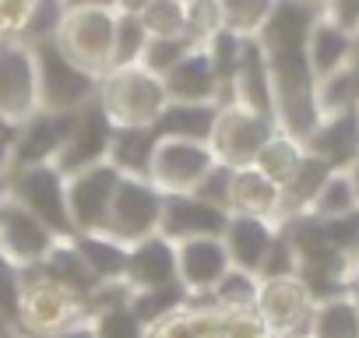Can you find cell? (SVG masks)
<instances>
[{"label": "cell", "mask_w": 359, "mask_h": 338, "mask_svg": "<svg viewBox=\"0 0 359 338\" xmlns=\"http://www.w3.org/2000/svg\"><path fill=\"white\" fill-rule=\"evenodd\" d=\"M95 102L113 120V127H151L165 109L169 95L158 74H151L141 64H123L109 67L99 78Z\"/></svg>", "instance_id": "obj_1"}, {"label": "cell", "mask_w": 359, "mask_h": 338, "mask_svg": "<svg viewBox=\"0 0 359 338\" xmlns=\"http://www.w3.org/2000/svg\"><path fill=\"white\" fill-rule=\"evenodd\" d=\"M22 303H18V331L22 338H50L60 331H71L85 324L88 317V299L36 268L22 271Z\"/></svg>", "instance_id": "obj_2"}, {"label": "cell", "mask_w": 359, "mask_h": 338, "mask_svg": "<svg viewBox=\"0 0 359 338\" xmlns=\"http://www.w3.org/2000/svg\"><path fill=\"white\" fill-rule=\"evenodd\" d=\"M4 194H11L18 205H25L57 236H74L71 212H67V173H60L53 162L11 165L4 173Z\"/></svg>", "instance_id": "obj_3"}, {"label": "cell", "mask_w": 359, "mask_h": 338, "mask_svg": "<svg viewBox=\"0 0 359 338\" xmlns=\"http://www.w3.org/2000/svg\"><path fill=\"white\" fill-rule=\"evenodd\" d=\"M113 8H67L53 43L81 71L102 78L113 60Z\"/></svg>", "instance_id": "obj_4"}, {"label": "cell", "mask_w": 359, "mask_h": 338, "mask_svg": "<svg viewBox=\"0 0 359 338\" xmlns=\"http://www.w3.org/2000/svg\"><path fill=\"white\" fill-rule=\"evenodd\" d=\"M32 57H36V81H39V109L78 113L81 106H88L95 99L99 78L81 71L78 64H71L57 50L53 39L32 43Z\"/></svg>", "instance_id": "obj_5"}, {"label": "cell", "mask_w": 359, "mask_h": 338, "mask_svg": "<svg viewBox=\"0 0 359 338\" xmlns=\"http://www.w3.org/2000/svg\"><path fill=\"white\" fill-rule=\"evenodd\" d=\"M275 130H278L275 116L257 113V109H247L240 102H226V106H219L215 127L208 134V148H212V155L222 165L240 169V165H250L254 162V155L261 151V144Z\"/></svg>", "instance_id": "obj_6"}, {"label": "cell", "mask_w": 359, "mask_h": 338, "mask_svg": "<svg viewBox=\"0 0 359 338\" xmlns=\"http://www.w3.org/2000/svg\"><path fill=\"white\" fill-rule=\"evenodd\" d=\"M158 219H162V191L148 177H123L120 173L102 233H109L130 247L134 240L158 233Z\"/></svg>", "instance_id": "obj_7"}, {"label": "cell", "mask_w": 359, "mask_h": 338, "mask_svg": "<svg viewBox=\"0 0 359 338\" xmlns=\"http://www.w3.org/2000/svg\"><path fill=\"white\" fill-rule=\"evenodd\" d=\"M313 303L317 299L299 282V275H278V278H261L254 313L261 317L271 338H303L310 327Z\"/></svg>", "instance_id": "obj_8"}, {"label": "cell", "mask_w": 359, "mask_h": 338, "mask_svg": "<svg viewBox=\"0 0 359 338\" xmlns=\"http://www.w3.org/2000/svg\"><path fill=\"white\" fill-rule=\"evenodd\" d=\"M219 158L212 155L208 141L194 137H158L148 180L162 194H194V187L205 180V173Z\"/></svg>", "instance_id": "obj_9"}, {"label": "cell", "mask_w": 359, "mask_h": 338, "mask_svg": "<svg viewBox=\"0 0 359 338\" xmlns=\"http://www.w3.org/2000/svg\"><path fill=\"white\" fill-rule=\"evenodd\" d=\"M39 109V81L32 43L0 39V123L18 127Z\"/></svg>", "instance_id": "obj_10"}, {"label": "cell", "mask_w": 359, "mask_h": 338, "mask_svg": "<svg viewBox=\"0 0 359 338\" xmlns=\"http://www.w3.org/2000/svg\"><path fill=\"white\" fill-rule=\"evenodd\" d=\"M57 240L60 236L46 222H39L25 205H18L11 194H4V180H0V257L11 261L22 271H29L53 250Z\"/></svg>", "instance_id": "obj_11"}, {"label": "cell", "mask_w": 359, "mask_h": 338, "mask_svg": "<svg viewBox=\"0 0 359 338\" xmlns=\"http://www.w3.org/2000/svg\"><path fill=\"white\" fill-rule=\"evenodd\" d=\"M116 184H120V169L109 158L85 165L78 173H67V212H71L74 236L78 233H102Z\"/></svg>", "instance_id": "obj_12"}, {"label": "cell", "mask_w": 359, "mask_h": 338, "mask_svg": "<svg viewBox=\"0 0 359 338\" xmlns=\"http://www.w3.org/2000/svg\"><path fill=\"white\" fill-rule=\"evenodd\" d=\"M74 113H53L36 109L29 120H22L11 130V165H43L57 162L67 134H71Z\"/></svg>", "instance_id": "obj_13"}, {"label": "cell", "mask_w": 359, "mask_h": 338, "mask_svg": "<svg viewBox=\"0 0 359 338\" xmlns=\"http://www.w3.org/2000/svg\"><path fill=\"white\" fill-rule=\"evenodd\" d=\"M109 141H113V120L99 109V102L92 99L88 106H81L74 113L71 134L57 155V169L60 173H78L85 165H95L109 155Z\"/></svg>", "instance_id": "obj_14"}, {"label": "cell", "mask_w": 359, "mask_h": 338, "mask_svg": "<svg viewBox=\"0 0 359 338\" xmlns=\"http://www.w3.org/2000/svg\"><path fill=\"white\" fill-rule=\"evenodd\" d=\"M229 212L198 198V194H162V219L158 233L172 243L194 236H222Z\"/></svg>", "instance_id": "obj_15"}, {"label": "cell", "mask_w": 359, "mask_h": 338, "mask_svg": "<svg viewBox=\"0 0 359 338\" xmlns=\"http://www.w3.org/2000/svg\"><path fill=\"white\" fill-rule=\"evenodd\" d=\"M303 151L327 162L331 169L348 165L352 155L359 151V113H355V106L320 113L317 123L310 127V134L303 137Z\"/></svg>", "instance_id": "obj_16"}, {"label": "cell", "mask_w": 359, "mask_h": 338, "mask_svg": "<svg viewBox=\"0 0 359 338\" xmlns=\"http://www.w3.org/2000/svg\"><path fill=\"white\" fill-rule=\"evenodd\" d=\"M229 268V254L222 236H194L176 243V282L187 289V296H205Z\"/></svg>", "instance_id": "obj_17"}, {"label": "cell", "mask_w": 359, "mask_h": 338, "mask_svg": "<svg viewBox=\"0 0 359 338\" xmlns=\"http://www.w3.org/2000/svg\"><path fill=\"white\" fill-rule=\"evenodd\" d=\"M275 236H278V222L229 212L226 229H222V247H226L233 268H243V271L257 275L268 250H271V243H275Z\"/></svg>", "instance_id": "obj_18"}, {"label": "cell", "mask_w": 359, "mask_h": 338, "mask_svg": "<svg viewBox=\"0 0 359 338\" xmlns=\"http://www.w3.org/2000/svg\"><path fill=\"white\" fill-rule=\"evenodd\" d=\"M123 282L130 289H151L176 282V243L162 233H151L144 240H134L127 247V271Z\"/></svg>", "instance_id": "obj_19"}, {"label": "cell", "mask_w": 359, "mask_h": 338, "mask_svg": "<svg viewBox=\"0 0 359 338\" xmlns=\"http://www.w3.org/2000/svg\"><path fill=\"white\" fill-rule=\"evenodd\" d=\"M229 212L278 222L282 219V191L261 169L240 165V169H233V180H229Z\"/></svg>", "instance_id": "obj_20"}, {"label": "cell", "mask_w": 359, "mask_h": 338, "mask_svg": "<svg viewBox=\"0 0 359 338\" xmlns=\"http://www.w3.org/2000/svg\"><path fill=\"white\" fill-rule=\"evenodd\" d=\"M233 102L247 106V109H257V113H268L275 116V95H271V74H268V57L261 50L257 39H247L243 43V53H240V67L233 74Z\"/></svg>", "instance_id": "obj_21"}, {"label": "cell", "mask_w": 359, "mask_h": 338, "mask_svg": "<svg viewBox=\"0 0 359 338\" xmlns=\"http://www.w3.org/2000/svg\"><path fill=\"white\" fill-rule=\"evenodd\" d=\"M162 85H165L169 102H215L219 99V78L201 46H194L172 71H165Z\"/></svg>", "instance_id": "obj_22"}, {"label": "cell", "mask_w": 359, "mask_h": 338, "mask_svg": "<svg viewBox=\"0 0 359 338\" xmlns=\"http://www.w3.org/2000/svg\"><path fill=\"white\" fill-rule=\"evenodd\" d=\"M352 53H355V36L320 15V18L313 22L310 36H306V60H310L313 78L324 81V78L338 74L341 67L352 64Z\"/></svg>", "instance_id": "obj_23"}, {"label": "cell", "mask_w": 359, "mask_h": 338, "mask_svg": "<svg viewBox=\"0 0 359 338\" xmlns=\"http://www.w3.org/2000/svg\"><path fill=\"white\" fill-rule=\"evenodd\" d=\"M219 327H222V310L219 306L187 299L180 310H172L162 320L148 324L144 338H212Z\"/></svg>", "instance_id": "obj_24"}, {"label": "cell", "mask_w": 359, "mask_h": 338, "mask_svg": "<svg viewBox=\"0 0 359 338\" xmlns=\"http://www.w3.org/2000/svg\"><path fill=\"white\" fill-rule=\"evenodd\" d=\"M155 144H158L155 127H113V141H109L106 158L120 169L123 177H148Z\"/></svg>", "instance_id": "obj_25"}, {"label": "cell", "mask_w": 359, "mask_h": 338, "mask_svg": "<svg viewBox=\"0 0 359 338\" xmlns=\"http://www.w3.org/2000/svg\"><path fill=\"white\" fill-rule=\"evenodd\" d=\"M219 116V102H165L158 120L151 123L158 137H194L208 141Z\"/></svg>", "instance_id": "obj_26"}, {"label": "cell", "mask_w": 359, "mask_h": 338, "mask_svg": "<svg viewBox=\"0 0 359 338\" xmlns=\"http://www.w3.org/2000/svg\"><path fill=\"white\" fill-rule=\"evenodd\" d=\"M36 271L46 275V278H53V282H60V285H67V289H74V292H81L85 299L99 285V278L88 271V264L81 261V254H78V247H74L71 236H60L53 243V250L36 264Z\"/></svg>", "instance_id": "obj_27"}, {"label": "cell", "mask_w": 359, "mask_h": 338, "mask_svg": "<svg viewBox=\"0 0 359 338\" xmlns=\"http://www.w3.org/2000/svg\"><path fill=\"white\" fill-rule=\"evenodd\" d=\"M81 261L99 282H120L127 271V243H120L109 233H78L71 236Z\"/></svg>", "instance_id": "obj_28"}, {"label": "cell", "mask_w": 359, "mask_h": 338, "mask_svg": "<svg viewBox=\"0 0 359 338\" xmlns=\"http://www.w3.org/2000/svg\"><path fill=\"white\" fill-rule=\"evenodd\" d=\"M306 338H359V310H355L348 289L313 303Z\"/></svg>", "instance_id": "obj_29"}, {"label": "cell", "mask_w": 359, "mask_h": 338, "mask_svg": "<svg viewBox=\"0 0 359 338\" xmlns=\"http://www.w3.org/2000/svg\"><path fill=\"white\" fill-rule=\"evenodd\" d=\"M327 173H331L327 162H320V158H313L310 151H303V158H299V165H296V173L278 187V191H282V219L306 215V208H310L313 194L320 191V184L327 180ZM282 219H278V222H282Z\"/></svg>", "instance_id": "obj_30"}, {"label": "cell", "mask_w": 359, "mask_h": 338, "mask_svg": "<svg viewBox=\"0 0 359 338\" xmlns=\"http://www.w3.org/2000/svg\"><path fill=\"white\" fill-rule=\"evenodd\" d=\"M299 158H303V141H296L292 134H285V130H275L264 144H261V151L254 155V169H261V173L268 177V180H275L278 187L296 173V165H299Z\"/></svg>", "instance_id": "obj_31"}, {"label": "cell", "mask_w": 359, "mask_h": 338, "mask_svg": "<svg viewBox=\"0 0 359 338\" xmlns=\"http://www.w3.org/2000/svg\"><path fill=\"white\" fill-rule=\"evenodd\" d=\"M257 285L261 278L254 271H243V268H226V275L205 292V296H194L198 303H212L219 310H254V299H257Z\"/></svg>", "instance_id": "obj_32"}, {"label": "cell", "mask_w": 359, "mask_h": 338, "mask_svg": "<svg viewBox=\"0 0 359 338\" xmlns=\"http://www.w3.org/2000/svg\"><path fill=\"white\" fill-rule=\"evenodd\" d=\"M85 327H88L92 338H144V331H148L137 320V313L130 310L127 299L92 306L88 317H85Z\"/></svg>", "instance_id": "obj_33"}, {"label": "cell", "mask_w": 359, "mask_h": 338, "mask_svg": "<svg viewBox=\"0 0 359 338\" xmlns=\"http://www.w3.org/2000/svg\"><path fill=\"white\" fill-rule=\"evenodd\" d=\"M191 296H187V289L180 285V282H169V285H151V289H130V310L137 313V320L148 327V324H155V320H162L165 313H172V310H180Z\"/></svg>", "instance_id": "obj_34"}, {"label": "cell", "mask_w": 359, "mask_h": 338, "mask_svg": "<svg viewBox=\"0 0 359 338\" xmlns=\"http://www.w3.org/2000/svg\"><path fill=\"white\" fill-rule=\"evenodd\" d=\"M355 208H359V201H355V191H352L348 177H345V169H331L327 180L320 184V191L313 194L306 215H313V219H338V215H348Z\"/></svg>", "instance_id": "obj_35"}, {"label": "cell", "mask_w": 359, "mask_h": 338, "mask_svg": "<svg viewBox=\"0 0 359 338\" xmlns=\"http://www.w3.org/2000/svg\"><path fill=\"white\" fill-rule=\"evenodd\" d=\"M271 4L275 0H215L222 29H229L243 39H257L261 25L271 15Z\"/></svg>", "instance_id": "obj_36"}, {"label": "cell", "mask_w": 359, "mask_h": 338, "mask_svg": "<svg viewBox=\"0 0 359 338\" xmlns=\"http://www.w3.org/2000/svg\"><path fill=\"white\" fill-rule=\"evenodd\" d=\"M137 18H141L148 39L187 36V0H151Z\"/></svg>", "instance_id": "obj_37"}, {"label": "cell", "mask_w": 359, "mask_h": 338, "mask_svg": "<svg viewBox=\"0 0 359 338\" xmlns=\"http://www.w3.org/2000/svg\"><path fill=\"white\" fill-rule=\"evenodd\" d=\"M144 43H148V32H144L141 18L116 11V22H113V60H109V67L137 64L141 53H144Z\"/></svg>", "instance_id": "obj_38"}, {"label": "cell", "mask_w": 359, "mask_h": 338, "mask_svg": "<svg viewBox=\"0 0 359 338\" xmlns=\"http://www.w3.org/2000/svg\"><path fill=\"white\" fill-rule=\"evenodd\" d=\"M198 43L194 39H187V36H169V39H148L144 43V53H141V67H148L151 74H165V71H172L180 60H184L191 50H194Z\"/></svg>", "instance_id": "obj_39"}, {"label": "cell", "mask_w": 359, "mask_h": 338, "mask_svg": "<svg viewBox=\"0 0 359 338\" xmlns=\"http://www.w3.org/2000/svg\"><path fill=\"white\" fill-rule=\"evenodd\" d=\"M67 15V4L64 0H32V11H29V22H25V32L22 39L25 43H39V39H53L60 22Z\"/></svg>", "instance_id": "obj_40"}, {"label": "cell", "mask_w": 359, "mask_h": 338, "mask_svg": "<svg viewBox=\"0 0 359 338\" xmlns=\"http://www.w3.org/2000/svg\"><path fill=\"white\" fill-rule=\"evenodd\" d=\"M22 268L0 257V317L18 327V303H22ZM22 334V331H18Z\"/></svg>", "instance_id": "obj_41"}, {"label": "cell", "mask_w": 359, "mask_h": 338, "mask_svg": "<svg viewBox=\"0 0 359 338\" xmlns=\"http://www.w3.org/2000/svg\"><path fill=\"white\" fill-rule=\"evenodd\" d=\"M219 29H222V22H219L215 0H187V39H194L201 46Z\"/></svg>", "instance_id": "obj_42"}, {"label": "cell", "mask_w": 359, "mask_h": 338, "mask_svg": "<svg viewBox=\"0 0 359 338\" xmlns=\"http://www.w3.org/2000/svg\"><path fill=\"white\" fill-rule=\"evenodd\" d=\"M278 275H296V250H292L289 236L282 233V226H278V236H275V243H271L257 278H278Z\"/></svg>", "instance_id": "obj_43"}, {"label": "cell", "mask_w": 359, "mask_h": 338, "mask_svg": "<svg viewBox=\"0 0 359 338\" xmlns=\"http://www.w3.org/2000/svg\"><path fill=\"white\" fill-rule=\"evenodd\" d=\"M229 180H233V169H229V165H222V162H215V165L208 169V173H205V180L194 187V194L229 212Z\"/></svg>", "instance_id": "obj_44"}, {"label": "cell", "mask_w": 359, "mask_h": 338, "mask_svg": "<svg viewBox=\"0 0 359 338\" xmlns=\"http://www.w3.org/2000/svg\"><path fill=\"white\" fill-rule=\"evenodd\" d=\"M32 0H0V39H22Z\"/></svg>", "instance_id": "obj_45"}, {"label": "cell", "mask_w": 359, "mask_h": 338, "mask_svg": "<svg viewBox=\"0 0 359 338\" xmlns=\"http://www.w3.org/2000/svg\"><path fill=\"white\" fill-rule=\"evenodd\" d=\"M320 15L334 25H341L345 32H359V0H324Z\"/></svg>", "instance_id": "obj_46"}, {"label": "cell", "mask_w": 359, "mask_h": 338, "mask_svg": "<svg viewBox=\"0 0 359 338\" xmlns=\"http://www.w3.org/2000/svg\"><path fill=\"white\" fill-rule=\"evenodd\" d=\"M148 4H151V0H113V11H120V15H141Z\"/></svg>", "instance_id": "obj_47"}, {"label": "cell", "mask_w": 359, "mask_h": 338, "mask_svg": "<svg viewBox=\"0 0 359 338\" xmlns=\"http://www.w3.org/2000/svg\"><path fill=\"white\" fill-rule=\"evenodd\" d=\"M345 177H348V184H352V191H355V201H359V151H355L352 162L345 165Z\"/></svg>", "instance_id": "obj_48"}, {"label": "cell", "mask_w": 359, "mask_h": 338, "mask_svg": "<svg viewBox=\"0 0 359 338\" xmlns=\"http://www.w3.org/2000/svg\"><path fill=\"white\" fill-rule=\"evenodd\" d=\"M67 8H113V0H64Z\"/></svg>", "instance_id": "obj_49"}, {"label": "cell", "mask_w": 359, "mask_h": 338, "mask_svg": "<svg viewBox=\"0 0 359 338\" xmlns=\"http://www.w3.org/2000/svg\"><path fill=\"white\" fill-rule=\"evenodd\" d=\"M50 338H92V334H88V327H85V324H78V327L60 331V334H50Z\"/></svg>", "instance_id": "obj_50"}, {"label": "cell", "mask_w": 359, "mask_h": 338, "mask_svg": "<svg viewBox=\"0 0 359 338\" xmlns=\"http://www.w3.org/2000/svg\"><path fill=\"white\" fill-rule=\"evenodd\" d=\"M348 296H352V303H355V310H359V278L348 282Z\"/></svg>", "instance_id": "obj_51"}, {"label": "cell", "mask_w": 359, "mask_h": 338, "mask_svg": "<svg viewBox=\"0 0 359 338\" xmlns=\"http://www.w3.org/2000/svg\"><path fill=\"white\" fill-rule=\"evenodd\" d=\"M352 278H359V254L352 257Z\"/></svg>", "instance_id": "obj_52"}, {"label": "cell", "mask_w": 359, "mask_h": 338, "mask_svg": "<svg viewBox=\"0 0 359 338\" xmlns=\"http://www.w3.org/2000/svg\"><path fill=\"white\" fill-rule=\"evenodd\" d=\"M0 127H4V123H0Z\"/></svg>", "instance_id": "obj_53"}, {"label": "cell", "mask_w": 359, "mask_h": 338, "mask_svg": "<svg viewBox=\"0 0 359 338\" xmlns=\"http://www.w3.org/2000/svg\"><path fill=\"white\" fill-rule=\"evenodd\" d=\"M303 338H306V334H303Z\"/></svg>", "instance_id": "obj_54"}]
</instances>
